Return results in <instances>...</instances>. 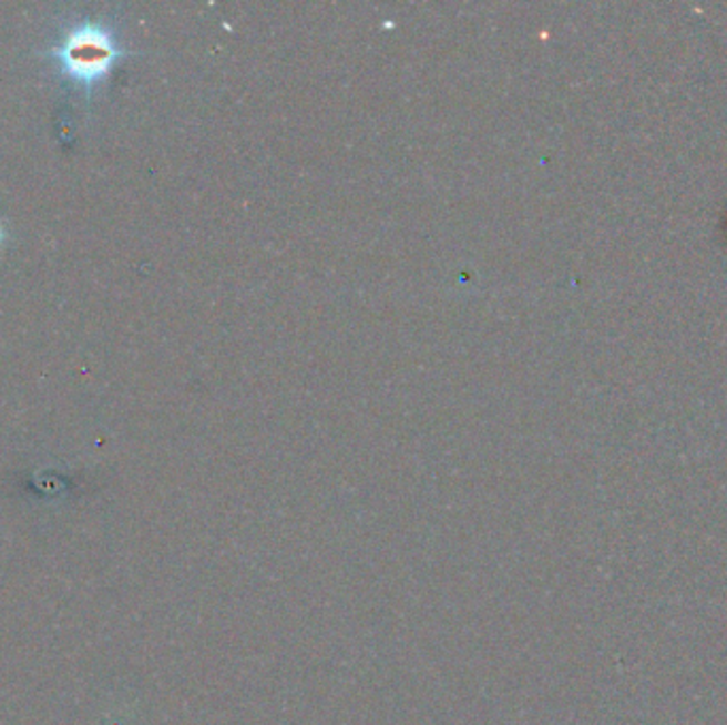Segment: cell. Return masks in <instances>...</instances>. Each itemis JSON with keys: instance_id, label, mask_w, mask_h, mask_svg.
<instances>
[{"instance_id": "obj_1", "label": "cell", "mask_w": 727, "mask_h": 725, "mask_svg": "<svg viewBox=\"0 0 727 725\" xmlns=\"http://www.w3.org/2000/svg\"><path fill=\"white\" fill-rule=\"evenodd\" d=\"M48 53L58 62L64 78L92 90L113 71V67L126 55V50L120 45L111 28L88 20L71 28Z\"/></svg>"}, {"instance_id": "obj_2", "label": "cell", "mask_w": 727, "mask_h": 725, "mask_svg": "<svg viewBox=\"0 0 727 725\" xmlns=\"http://www.w3.org/2000/svg\"><path fill=\"white\" fill-rule=\"evenodd\" d=\"M4 243H7V226L0 222V249L4 247Z\"/></svg>"}]
</instances>
